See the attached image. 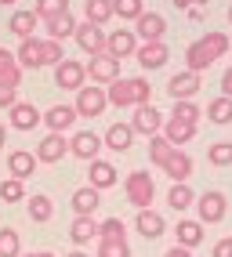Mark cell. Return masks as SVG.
<instances>
[{
  "instance_id": "1",
  "label": "cell",
  "mask_w": 232,
  "mask_h": 257,
  "mask_svg": "<svg viewBox=\"0 0 232 257\" xmlns=\"http://www.w3.org/2000/svg\"><path fill=\"white\" fill-rule=\"evenodd\" d=\"M228 55V37L225 33H218V29H210L207 37H200V40H192L189 47H185V69L189 73H207L218 58H225Z\"/></svg>"
},
{
  "instance_id": "2",
  "label": "cell",
  "mask_w": 232,
  "mask_h": 257,
  "mask_svg": "<svg viewBox=\"0 0 232 257\" xmlns=\"http://www.w3.org/2000/svg\"><path fill=\"white\" fill-rule=\"evenodd\" d=\"M105 101L116 109H138L153 101V87H149L145 76H120L105 87Z\"/></svg>"
},
{
  "instance_id": "3",
  "label": "cell",
  "mask_w": 232,
  "mask_h": 257,
  "mask_svg": "<svg viewBox=\"0 0 232 257\" xmlns=\"http://www.w3.org/2000/svg\"><path fill=\"white\" fill-rule=\"evenodd\" d=\"M124 192H127V203L135 210H145V207H153V199H156V181L149 170H131L127 181H124Z\"/></svg>"
},
{
  "instance_id": "4",
  "label": "cell",
  "mask_w": 232,
  "mask_h": 257,
  "mask_svg": "<svg viewBox=\"0 0 232 257\" xmlns=\"http://www.w3.org/2000/svg\"><path fill=\"white\" fill-rule=\"evenodd\" d=\"M196 221L200 225H218V221H225V214H228V199H225V192H218V188H207V192H200L196 196Z\"/></svg>"
},
{
  "instance_id": "5",
  "label": "cell",
  "mask_w": 232,
  "mask_h": 257,
  "mask_svg": "<svg viewBox=\"0 0 232 257\" xmlns=\"http://www.w3.org/2000/svg\"><path fill=\"white\" fill-rule=\"evenodd\" d=\"M138 37V44H156L163 40V33H167V19H163L160 11H142L135 19V29H131Z\"/></svg>"
},
{
  "instance_id": "6",
  "label": "cell",
  "mask_w": 232,
  "mask_h": 257,
  "mask_svg": "<svg viewBox=\"0 0 232 257\" xmlns=\"http://www.w3.org/2000/svg\"><path fill=\"white\" fill-rule=\"evenodd\" d=\"M73 109H76V116H87V119L102 116V112L109 109V101H105V87H87V83H84V87L76 91Z\"/></svg>"
},
{
  "instance_id": "7",
  "label": "cell",
  "mask_w": 232,
  "mask_h": 257,
  "mask_svg": "<svg viewBox=\"0 0 232 257\" xmlns=\"http://www.w3.org/2000/svg\"><path fill=\"white\" fill-rule=\"evenodd\" d=\"M55 83L62 91H80L87 83V69H84V62H76V58H62L55 65Z\"/></svg>"
},
{
  "instance_id": "8",
  "label": "cell",
  "mask_w": 232,
  "mask_h": 257,
  "mask_svg": "<svg viewBox=\"0 0 232 257\" xmlns=\"http://www.w3.org/2000/svg\"><path fill=\"white\" fill-rule=\"evenodd\" d=\"M200 87H203V76L200 73H174L171 80H167V94H171V101H192L196 94H200Z\"/></svg>"
},
{
  "instance_id": "9",
  "label": "cell",
  "mask_w": 232,
  "mask_h": 257,
  "mask_svg": "<svg viewBox=\"0 0 232 257\" xmlns=\"http://www.w3.org/2000/svg\"><path fill=\"white\" fill-rule=\"evenodd\" d=\"M135 51H138V37L131 29H112L105 33V55L116 58V62H124V58H135Z\"/></svg>"
},
{
  "instance_id": "10",
  "label": "cell",
  "mask_w": 232,
  "mask_h": 257,
  "mask_svg": "<svg viewBox=\"0 0 232 257\" xmlns=\"http://www.w3.org/2000/svg\"><path fill=\"white\" fill-rule=\"evenodd\" d=\"M33 156H37V163H62L65 156H69V138H65V134H51V131H47Z\"/></svg>"
},
{
  "instance_id": "11",
  "label": "cell",
  "mask_w": 232,
  "mask_h": 257,
  "mask_svg": "<svg viewBox=\"0 0 232 257\" xmlns=\"http://www.w3.org/2000/svg\"><path fill=\"white\" fill-rule=\"evenodd\" d=\"M84 69H87V76L94 83H105V87L112 80H120V62L109 58L105 51H102V55H91V62H84Z\"/></svg>"
},
{
  "instance_id": "12",
  "label": "cell",
  "mask_w": 232,
  "mask_h": 257,
  "mask_svg": "<svg viewBox=\"0 0 232 257\" xmlns=\"http://www.w3.org/2000/svg\"><path fill=\"white\" fill-rule=\"evenodd\" d=\"M160 170H163L174 185H178V181H189V178H192V156H189L185 149H171L167 160L160 163Z\"/></svg>"
},
{
  "instance_id": "13",
  "label": "cell",
  "mask_w": 232,
  "mask_h": 257,
  "mask_svg": "<svg viewBox=\"0 0 232 257\" xmlns=\"http://www.w3.org/2000/svg\"><path fill=\"white\" fill-rule=\"evenodd\" d=\"M98 152H102V138L94 131H76L69 138V156H76V160L91 163V160H98Z\"/></svg>"
},
{
  "instance_id": "14",
  "label": "cell",
  "mask_w": 232,
  "mask_h": 257,
  "mask_svg": "<svg viewBox=\"0 0 232 257\" xmlns=\"http://www.w3.org/2000/svg\"><path fill=\"white\" fill-rule=\"evenodd\" d=\"M131 131H135V134H145V138H153V134L163 131V112L153 109V101H149V105H138L135 116H131Z\"/></svg>"
},
{
  "instance_id": "15",
  "label": "cell",
  "mask_w": 232,
  "mask_h": 257,
  "mask_svg": "<svg viewBox=\"0 0 232 257\" xmlns=\"http://www.w3.org/2000/svg\"><path fill=\"white\" fill-rule=\"evenodd\" d=\"M76 44L84 55H102L105 51V29L102 26H91V22H76Z\"/></svg>"
},
{
  "instance_id": "16",
  "label": "cell",
  "mask_w": 232,
  "mask_h": 257,
  "mask_svg": "<svg viewBox=\"0 0 232 257\" xmlns=\"http://www.w3.org/2000/svg\"><path fill=\"white\" fill-rule=\"evenodd\" d=\"M135 58H138V65H142L145 73H156V69H163V65H167L171 51H167V44H163V40H156V44H138Z\"/></svg>"
},
{
  "instance_id": "17",
  "label": "cell",
  "mask_w": 232,
  "mask_h": 257,
  "mask_svg": "<svg viewBox=\"0 0 232 257\" xmlns=\"http://www.w3.org/2000/svg\"><path fill=\"white\" fill-rule=\"evenodd\" d=\"M135 232H138L142 239H160L163 232H167V221H163L160 210L145 207V210H138V217H135Z\"/></svg>"
},
{
  "instance_id": "18",
  "label": "cell",
  "mask_w": 232,
  "mask_h": 257,
  "mask_svg": "<svg viewBox=\"0 0 232 257\" xmlns=\"http://www.w3.org/2000/svg\"><path fill=\"white\" fill-rule=\"evenodd\" d=\"M8 116H11L15 131H33V127H40V119H44V112L33 105V101H15V105L8 109Z\"/></svg>"
},
{
  "instance_id": "19",
  "label": "cell",
  "mask_w": 232,
  "mask_h": 257,
  "mask_svg": "<svg viewBox=\"0 0 232 257\" xmlns=\"http://www.w3.org/2000/svg\"><path fill=\"white\" fill-rule=\"evenodd\" d=\"M120 181V170H116L109 160H91V170H87V185L98 188V192H105Z\"/></svg>"
},
{
  "instance_id": "20",
  "label": "cell",
  "mask_w": 232,
  "mask_h": 257,
  "mask_svg": "<svg viewBox=\"0 0 232 257\" xmlns=\"http://www.w3.org/2000/svg\"><path fill=\"white\" fill-rule=\"evenodd\" d=\"M76 119H80V116H76V109H73V105H51V109L44 112L40 123L51 131V134H65V131L76 123Z\"/></svg>"
},
{
  "instance_id": "21",
  "label": "cell",
  "mask_w": 232,
  "mask_h": 257,
  "mask_svg": "<svg viewBox=\"0 0 232 257\" xmlns=\"http://www.w3.org/2000/svg\"><path fill=\"white\" fill-rule=\"evenodd\" d=\"M37 156L33 152H26V149H11L8 152V174L11 178H19V181H26V178H33L37 174Z\"/></svg>"
},
{
  "instance_id": "22",
  "label": "cell",
  "mask_w": 232,
  "mask_h": 257,
  "mask_svg": "<svg viewBox=\"0 0 232 257\" xmlns=\"http://www.w3.org/2000/svg\"><path fill=\"white\" fill-rule=\"evenodd\" d=\"M160 134H163L174 149H181V145H189V142L196 138V123H185V119H178V116H167Z\"/></svg>"
},
{
  "instance_id": "23",
  "label": "cell",
  "mask_w": 232,
  "mask_h": 257,
  "mask_svg": "<svg viewBox=\"0 0 232 257\" xmlns=\"http://www.w3.org/2000/svg\"><path fill=\"white\" fill-rule=\"evenodd\" d=\"M15 58H19L22 73H26V69H44V40H40V37L22 40L19 51H15Z\"/></svg>"
},
{
  "instance_id": "24",
  "label": "cell",
  "mask_w": 232,
  "mask_h": 257,
  "mask_svg": "<svg viewBox=\"0 0 232 257\" xmlns=\"http://www.w3.org/2000/svg\"><path fill=\"white\" fill-rule=\"evenodd\" d=\"M73 214L76 217H94V210L102 207V192H98V188H91V185H84V188H76L73 192Z\"/></svg>"
},
{
  "instance_id": "25",
  "label": "cell",
  "mask_w": 232,
  "mask_h": 257,
  "mask_svg": "<svg viewBox=\"0 0 232 257\" xmlns=\"http://www.w3.org/2000/svg\"><path fill=\"white\" fill-rule=\"evenodd\" d=\"M131 145H135V131H131V123H112L102 134V149H109V152H127Z\"/></svg>"
},
{
  "instance_id": "26",
  "label": "cell",
  "mask_w": 232,
  "mask_h": 257,
  "mask_svg": "<svg viewBox=\"0 0 232 257\" xmlns=\"http://www.w3.org/2000/svg\"><path fill=\"white\" fill-rule=\"evenodd\" d=\"M174 235H178V246L196 250V246L203 243V225H200V221H192V217H181L178 228H174Z\"/></svg>"
},
{
  "instance_id": "27",
  "label": "cell",
  "mask_w": 232,
  "mask_h": 257,
  "mask_svg": "<svg viewBox=\"0 0 232 257\" xmlns=\"http://www.w3.org/2000/svg\"><path fill=\"white\" fill-rule=\"evenodd\" d=\"M0 83H8V87L22 83V65L15 58V51H8V47H0Z\"/></svg>"
},
{
  "instance_id": "28",
  "label": "cell",
  "mask_w": 232,
  "mask_h": 257,
  "mask_svg": "<svg viewBox=\"0 0 232 257\" xmlns=\"http://www.w3.org/2000/svg\"><path fill=\"white\" fill-rule=\"evenodd\" d=\"M69 239H73L76 246H87L91 239H98V221H94V217H73Z\"/></svg>"
},
{
  "instance_id": "29",
  "label": "cell",
  "mask_w": 232,
  "mask_h": 257,
  "mask_svg": "<svg viewBox=\"0 0 232 257\" xmlns=\"http://www.w3.org/2000/svg\"><path fill=\"white\" fill-rule=\"evenodd\" d=\"M33 15L47 26V22L62 19V15H69V0H37V4H33Z\"/></svg>"
},
{
  "instance_id": "30",
  "label": "cell",
  "mask_w": 232,
  "mask_h": 257,
  "mask_svg": "<svg viewBox=\"0 0 232 257\" xmlns=\"http://www.w3.org/2000/svg\"><path fill=\"white\" fill-rule=\"evenodd\" d=\"M37 26H40V19H37L33 11H15V15H11V22H8V29H11L19 40H29Z\"/></svg>"
},
{
  "instance_id": "31",
  "label": "cell",
  "mask_w": 232,
  "mask_h": 257,
  "mask_svg": "<svg viewBox=\"0 0 232 257\" xmlns=\"http://www.w3.org/2000/svg\"><path fill=\"white\" fill-rule=\"evenodd\" d=\"M112 19V0H84V22L105 26Z\"/></svg>"
},
{
  "instance_id": "32",
  "label": "cell",
  "mask_w": 232,
  "mask_h": 257,
  "mask_svg": "<svg viewBox=\"0 0 232 257\" xmlns=\"http://www.w3.org/2000/svg\"><path fill=\"white\" fill-rule=\"evenodd\" d=\"M192 203H196V192L189 188V181L171 185V192H167V207H171V210H178V214H181V210H189Z\"/></svg>"
},
{
  "instance_id": "33",
  "label": "cell",
  "mask_w": 232,
  "mask_h": 257,
  "mask_svg": "<svg viewBox=\"0 0 232 257\" xmlns=\"http://www.w3.org/2000/svg\"><path fill=\"white\" fill-rule=\"evenodd\" d=\"M47 29V40H65V37H73V33H76V19H73V11L69 15H62V19H55V22H47L44 26Z\"/></svg>"
},
{
  "instance_id": "34",
  "label": "cell",
  "mask_w": 232,
  "mask_h": 257,
  "mask_svg": "<svg viewBox=\"0 0 232 257\" xmlns=\"http://www.w3.org/2000/svg\"><path fill=\"white\" fill-rule=\"evenodd\" d=\"M210 123H218V127H225V123H232V98H214L210 105H207V112H203Z\"/></svg>"
},
{
  "instance_id": "35",
  "label": "cell",
  "mask_w": 232,
  "mask_h": 257,
  "mask_svg": "<svg viewBox=\"0 0 232 257\" xmlns=\"http://www.w3.org/2000/svg\"><path fill=\"white\" fill-rule=\"evenodd\" d=\"M26 210H29V221H37V225H44V221H51V217H55V203L47 199V196H33Z\"/></svg>"
},
{
  "instance_id": "36",
  "label": "cell",
  "mask_w": 232,
  "mask_h": 257,
  "mask_svg": "<svg viewBox=\"0 0 232 257\" xmlns=\"http://www.w3.org/2000/svg\"><path fill=\"white\" fill-rule=\"evenodd\" d=\"M98 239H112V243H120V239H127V225H124L120 217L98 221Z\"/></svg>"
},
{
  "instance_id": "37",
  "label": "cell",
  "mask_w": 232,
  "mask_h": 257,
  "mask_svg": "<svg viewBox=\"0 0 232 257\" xmlns=\"http://www.w3.org/2000/svg\"><path fill=\"white\" fill-rule=\"evenodd\" d=\"M142 11H145V0H112V15L124 22H135Z\"/></svg>"
},
{
  "instance_id": "38",
  "label": "cell",
  "mask_w": 232,
  "mask_h": 257,
  "mask_svg": "<svg viewBox=\"0 0 232 257\" xmlns=\"http://www.w3.org/2000/svg\"><path fill=\"white\" fill-rule=\"evenodd\" d=\"M207 163L210 167H232V142H214L207 149Z\"/></svg>"
},
{
  "instance_id": "39",
  "label": "cell",
  "mask_w": 232,
  "mask_h": 257,
  "mask_svg": "<svg viewBox=\"0 0 232 257\" xmlns=\"http://www.w3.org/2000/svg\"><path fill=\"white\" fill-rule=\"evenodd\" d=\"M26 199V185L19 178H4L0 181V203H22Z\"/></svg>"
},
{
  "instance_id": "40",
  "label": "cell",
  "mask_w": 232,
  "mask_h": 257,
  "mask_svg": "<svg viewBox=\"0 0 232 257\" xmlns=\"http://www.w3.org/2000/svg\"><path fill=\"white\" fill-rule=\"evenodd\" d=\"M22 253V239L15 228H0V257H19Z\"/></svg>"
},
{
  "instance_id": "41",
  "label": "cell",
  "mask_w": 232,
  "mask_h": 257,
  "mask_svg": "<svg viewBox=\"0 0 232 257\" xmlns=\"http://www.w3.org/2000/svg\"><path fill=\"white\" fill-rule=\"evenodd\" d=\"M94 257H131V246H127V239H120V243H112V239H98Z\"/></svg>"
},
{
  "instance_id": "42",
  "label": "cell",
  "mask_w": 232,
  "mask_h": 257,
  "mask_svg": "<svg viewBox=\"0 0 232 257\" xmlns=\"http://www.w3.org/2000/svg\"><path fill=\"white\" fill-rule=\"evenodd\" d=\"M171 116H178V119H185V123H196V127H200L203 109L196 105V101H174V112H171Z\"/></svg>"
},
{
  "instance_id": "43",
  "label": "cell",
  "mask_w": 232,
  "mask_h": 257,
  "mask_svg": "<svg viewBox=\"0 0 232 257\" xmlns=\"http://www.w3.org/2000/svg\"><path fill=\"white\" fill-rule=\"evenodd\" d=\"M174 145L167 142V138H163V134H153V138H149V160H153L156 167L163 163V160H167V152H171Z\"/></svg>"
},
{
  "instance_id": "44",
  "label": "cell",
  "mask_w": 232,
  "mask_h": 257,
  "mask_svg": "<svg viewBox=\"0 0 232 257\" xmlns=\"http://www.w3.org/2000/svg\"><path fill=\"white\" fill-rule=\"evenodd\" d=\"M62 58H65V47L58 40H47L44 37V65H58Z\"/></svg>"
},
{
  "instance_id": "45",
  "label": "cell",
  "mask_w": 232,
  "mask_h": 257,
  "mask_svg": "<svg viewBox=\"0 0 232 257\" xmlns=\"http://www.w3.org/2000/svg\"><path fill=\"white\" fill-rule=\"evenodd\" d=\"M15 101H19V87H8V83H0V109H11Z\"/></svg>"
},
{
  "instance_id": "46",
  "label": "cell",
  "mask_w": 232,
  "mask_h": 257,
  "mask_svg": "<svg viewBox=\"0 0 232 257\" xmlns=\"http://www.w3.org/2000/svg\"><path fill=\"white\" fill-rule=\"evenodd\" d=\"M210 257H232V235L218 239V243H214V250H210Z\"/></svg>"
},
{
  "instance_id": "47",
  "label": "cell",
  "mask_w": 232,
  "mask_h": 257,
  "mask_svg": "<svg viewBox=\"0 0 232 257\" xmlns=\"http://www.w3.org/2000/svg\"><path fill=\"white\" fill-rule=\"evenodd\" d=\"M221 98H232V65L221 73Z\"/></svg>"
},
{
  "instance_id": "48",
  "label": "cell",
  "mask_w": 232,
  "mask_h": 257,
  "mask_svg": "<svg viewBox=\"0 0 232 257\" xmlns=\"http://www.w3.org/2000/svg\"><path fill=\"white\" fill-rule=\"evenodd\" d=\"M210 0H174V8H181V11H189V8H207Z\"/></svg>"
},
{
  "instance_id": "49",
  "label": "cell",
  "mask_w": 232,
  "mask_h": 257,
  "mask_svg": "<svg viewBox=\"0 0 232 257\" xmlns=\"http://www.w3.org/2000/svg\"><path fill=\"white\" fill-rule=\"evenodd\" d=\"M163 257H192V250H185V246H178V243H174V246H171L167 253H163Z\"/></svg>"
},
{
  "instance_id": "50",
  "label": "cell",
  "mask_w": 232,
  "mask_h": 257,
  "mask_svg": "<svg viewBox=\"0 0 232 257\" xmlns=\"http://www.w3.org/2000/svg\"><path fill=\"white\" fill-rule=\"evenodd\" d=\"M19 257H55L51 250H33V253H19Z\"/></svg>"
},
{
  "instance_id": "51",
  "label": "cell",
  "mask_w": 232,
  "mask_h": 257,
  "mask_svg": "<svg viewBox=\"0 0 232 257\" xmlns=\"http://www.w3.org/2000/svg\"><path fill=\"white\" fill-rule=\"evenodd\" d=\"M4 145H8V131H4V123H0V152H4Z\"/></svg>"
},
{
  "instance_id": "52",
  "label": "cell",
  "mask_w": 232,
  "mask_h": 257,
  "mask_svg": "<svg viewBox=\"0 0 232 257\" xmlns=\"http://www.w3.org/2000/svg\"><path fill=\"white\" fill-rule=\"evenodd\" d=\"M65 257H91V253H84V250H73V253H65Z\"/></svg>"
},
{
  "instance_id": "53",
  "label": "cell",
  "mask_w": 232,
  "mask_h": 257,
  "mask_svg": "<svg viewBox=\"0 0 232 257\" xmlns=\"http://www.w3.org/2000/svg\"><path fill=\"white\" fill-rule=\"evenodd\" d=\"M15 4H19V0H0V8H15Z\"/></svg>"
},
{
  "instance_id": "54",
  "label": "cell",
  "mask_w": 232,
  "mask_h": 257,
  "mask_svg": "<svg viewBox=\"0 0 232 257\" xmlns=\"http://www.w3.org/2000/svg\"><path fill=\"white\" fill-rule=\"evenodd\" d=\"M228 26H232V4H228Z\"/></svg>"
},
{
  "instance_id": "55",
  "label": "cell",
  "mask_w": 232,
  "mask_h": 257,
  "mask_svg": "<svg viewBox=\"0 0 232 257\" xmlns=\"http://www.w3.org/2000/svg\"><path fill=\"white\" fill-rule=\"evenodd\" d=\"M228 51H232V40H228Z\"/></svg>"
}]
</instances>
